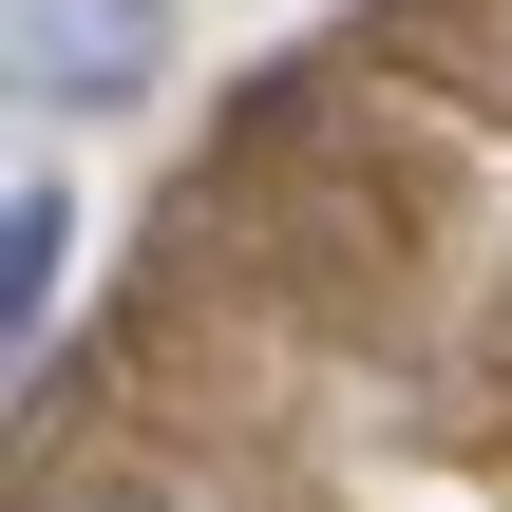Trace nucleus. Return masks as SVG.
<instances>
[{
	"label": "nucleus",
	"mask_w": 512,
	"mask_h": 512,
	"mask_svg": "<svg viewBox=\"0 0 512 512\" xmlns=\"http://www.w3.org/2000/svg\"><path fill=\"white\" fill-rule=\"evenodd\" d=\"M0 76L38 114H114L171 76V0H0Z\"/></svg>",
	"instance_id": "f257e3e1"
},
{
	"label": "nucleus",
	"mask_w": 512,
	"mask_h": 512,
	"mask_svg": "<svg viewBox=\"0 0 512 512\" xmlns=\"http://www.w3.org/2000/svg\"><path fill=\"white\" fill-rule=\"evenodd\" d=\"M57 247H76V190H57V171H19V209H0V342H38V323H57Z\"/></svg>",
	"instance_id": "f03ea898"
},
{
	"label": "nucleus",
	"mask_w": 512,
	"mask_h": 512,
	"mask_svg": "<svg viewBox=\"0 0 512 512\" xmlns=\"http://www.w3.org/2000/svg\"><path fill=\"white\" fill-rule=\"evenodd\" d=\"M57 512H152V494H57Z\"/></svg>",
	"instance_id": "7ed1b4c3"
}]
</instances>
